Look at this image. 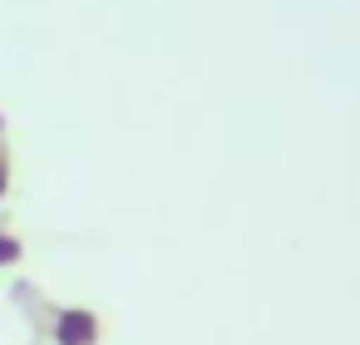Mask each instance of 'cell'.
Wrapping results in <instances>:
<instances>
[{
    "instance_id": "obj_1",
    "label": "cell",
    "mask_w": 360,
    "mask_h": 345,
    "mask_svg": "<svg viewBox=\"0 0 360 345\" xmlns=\"http://www.w3.org/2000/svg\"><path fill=\"white\" fill-rule=\"evenodd\" d=\"M99 335H104V320L89 306H60L50 315V340L55 345H99Z\"/></svg>"
},
{
    "instance_id": "obj_2",
    "label": "cell",
    "mask_w": 360,
    "mask_h": 345,
    "mask_svg": "<svg viewBox=\"0 0 360 345\" xmlns=\"http://www.w3.org/2000/svg\"><path fill=\"white\" fill-rule=\"evenodd\" d=\"M25 256V242L15 237V232H6V227H0V271H6V266H15Z\"/></svg>"
},
{
    "instance_id": "obj_3",
    "label": "cell",
    "mask_w": 360,
    "mask_h": 345,
    "mask_svg": "<svg viewBox=\"0 0 360 345\" xmlns=\"http://www.w3.org/2000/svg\"><path fill=\"white\" fill-rule=\"evenodd\" d=\"M6 193H11V153L0 148V202H6Z\"/></svg>"
}]
</instances>
